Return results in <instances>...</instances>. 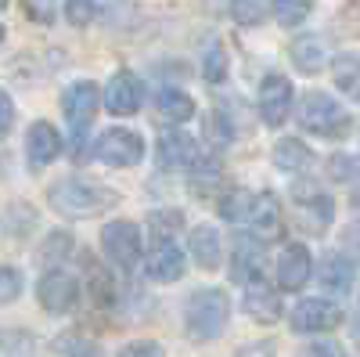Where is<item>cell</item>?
<instances>
[{"label":"cell","mask_w":360,"mask_h":357,"mask_svg":"<svg viewBox=\"0 0 360 357\" xmlns=\"http://www.w3.org/2000/svg\"><path fill=\"white\" fill-rule=\"evenodd\" d=\"M356 159H349V156H335L332 163H328V170H332V181H353L356 177Z\"/></svg>","instance_id":"8d00e7d4"},{"label":"cell","mask_w":360,"mask_h":357,"mask_svg":"<svg viewBox=\"0 0 360 357\" xmlns=\"http://www.w3.org/2000/svg\"><path fill=\"white\" fill-rule=\"evenodd\" d=\"M242 307H245V314H249L256 325H274V321H281V314H285L278 289L270 285V282H263V278H252V282L245 285Z\"/></svg>","instance_id":"9a60e30c"},{"label":"cell","mask_w":360,"mask_h":357,"mask_svg":"<svg viewBox=\"0 0 360 357\" xmlns=\"http://www.w3.org/2000/svg\"><path fill=\"white\" fill-rule=\"evenodd\" d=\"M115 357H166V350L155 339H130V343L119 346Z\"/></svg>","instance_id":"e575fe53"},{"label":"cell","mask_w":360,"mask_h":357,"mask_svg":"<svg viewBox=\"0 0 360 357\" xmlns=\"http://www.w3.org/2000/svg\"><path fill=\"white\" fill-rule=\"evenodd\" d=\"M188 271V256L180 249L173 238H155V246L148 249L144 256V275L159 282V285H169V282H180Z\"/></svg>","instance_id":"8fae6325"},{"label":"cell","mask_w":360,"mask_h":357,"mask_svg":"<svg viewBox=\"0 0 360 357\" xmlns=\"http://www.w3.org/2000/svg\"><path fill=\"white\" fill-rule=\"evenodd\" d=\"M349 206H353V213L360 217V184L353 188V195H349Z\"/></svg>","instance_id":"b9f144b4"},{"label":"cell","mask_w":360,"mask_h":357,"mask_svg":"<svg viewBox=\"0 0 360 357\" xmlns=\"http://www.w3.org/2000/svg\"><path fill=\"white\" fill-rule=\"evenodd\" d=\"M249 231H256L259 238H278L285 231V210H281V199L274 192H259L252 202V213H249Z\"/></svg>","instance_id":"ffe728a7"},{"label":"cell","mask_w":360,"mask_h":357,"mask_svg":"<svg viewBox=\"0 0 360 357\" xmlns=\"http://www.w3.org/2000/svg\"><path fill=\"white\" fill-rule=\"evenodd\" d=\"M105 101L101 94V87L94 80H76L69 91L62 94V112L69 119V127H72V141L76 148L83 144V134L90 130V123H94V115H98V105Z\"/></svg>","instance_id":"52a82bcc"},{"label":"cell","mask_w":360,"mask_h":357,"mask_svg":"<svg viewBox=\"0 0 360 357\" xmlns=\"http://www.w3.org/2000/svg\"><path fill=\"white\" fill-rule=\"evenodd\" d=\"M94 15H98V0H65V18H69V25L83 29V25L94 22Z\"/></svg>","instance_id":"d6a6232c"},{"label":"cell","mask_w":360,"mask_h":357,"mask_svg":"<svg viewBox=\"0 0 360 357\" xmlns=\"http://www.w3.org/2000/svg\"><path fill=\"white\" fill-rule=\"evenodd\" d=\"M292 65L303 73V76H317L324 73V65L332 62V51H328V40L317 37V33H303L292 40Z\"/></svg>","instance_id":"d6986e66"},{"label":"cell","mask_w":360,"mask_h":357,"mask_svg":"<svg viewBox=\"0 0 360 357\" xmlns=\"http://www.w3.org/2000/svg\"><path fill=\"white\" fill-rule=\"evenodd\" d=\"M266 238H259L256 231L238 234L231 246V278L238 285H249L252 278H263V263H266Z\"/></svg>","instance_id":"7c38bea8"},{"label":"cell","mask_w":360,"mask_h":357,"mask_svg":"<svg viewBox=\"0 0 360 357\" xmlns=\"http://www.w3.org/2000/svg\"><path fill=\"white\" fill-rule=\"evenodd\" d=\"M101 253L119 271H134L144 253V234L134 220H108L101 227Z\"/></svg>","instance_id":"277c9868"},{"label":"cell","mask_w":360,"mask_h":357,"mask_svg":"<svg viewBox=\"0 0 360 357\" xmlns=\"http://www.w3.org/2000/svg\"><path fill=\"white\" fill-rule=\"evenodd\" d=\"M332 76H335V87L349 101H360V51H346V54L332 58Z\"/></svg>","instance_id":"603a6c76"},{"label":"cell","mask_w":360,"mask_h":357,"mask_svg":"<svg viewBox=\"0 0 360 357\" xmlns=\"http://www.w3.org/2000/svg\"><path fill=\"white\" fill-rule=\"evenodd\" d=\"M155 152H159V163L169 166V170H191L205 156L198 148V141L191 134H184V130H162Z\"/></svg>","instance_id":"2e32d148"},{"label":"cell","mask_w":360,"mask_h":357,"mask_svg":"<svg viewBox=\"0 0 360 357\" xmlns=\"http://www.w3.org/2000/svg\"><path fill=\"white\" fill-rule=\"evenodd\" d=\"M47 199L54 206V213H62L69 220H86V217H98L105 206L115 202V192L94 184V181H83V177H62L47 188Z\"/></svg>","instance_id":"6da1fadb"},{"label":"cell","mask_w":360,"mask_h":357,"mask_svg":"<svg viewBox=\"0 0 360 357\" xmlns=\"http://www.w3.org/2000/svg\"><path fill=\"white\" fill-rule=\"evenodd\" d=\"M295 123L303 127L307 134H314V137L339 141V137H346L353 130V115L332 94L310 91V94H303V101H299V108H295Z\"/></svg>","instance_id":"3957f363"},{"label":"cell","mask_w":360,"mask_h":357,"mask_svg":"<svg viewBox=\"0 0 360 357\" xmlns=\"http://www.w3.org/2000/svg\"><path fill=\"white\" fill-rule=\"evenodd\" d=\"M37 300L47 314H69L79 303V282L62 267H47L37 282Z\"/></svg>","instance_id":"30bf717a"},{"label":"cell","mask_w":360,"mask_h":357,"mask_svg":"<svg viewBox=\"0 0 360 357\" xmlns=\"http://www.w3.org/2000/svg\"><path fill=\"white\" fill-rule=\"evenodd\" d=\"M317 282L324 292L332 296H346L356 282V260L349 253H328L317 260Z\"/></svg>","instance_id":"e0dca14e"},{"label":"cell","mask_w":360,"mask_h":357,"mask_svg":"<svg viewBox=\"0 0 360 357\" xmlns=\"http://www.w3.org/2000/svg\"><path fill=\"white\" fill-rule=\"evenodd\" d=\"M141 105H144V83H141V76L130 73V69H119L108 80V87H105V108L112 115H134V112H141Z\"/></svg>","instance_id":"5bb4252c"},{"label":"cell","mask_w":360,"mask_h":357,"mask_svg":"<svg viewBox=\"0 0 360 357\" xmlns=\"http://www.w3.org/2000/svg\"><path fill=\"white\" fill-rule=\"evenodd\" d=\"M188 253H191V260L202 267V271H217V267L224 263V238L217 234V227L198 224L188 234Z\"/></svg>","instance_id":"44dd1931"},{"label":"cell","mask_w":360,"mask_h":357,"mask_svg":"<svg viewBox=\"0 0 360 357\" xmlns=\"http://www.w3.org/2000/svg\"><path fill=\"white\" fill-rule=\"evenodd\" d=\"M202 76L209 83H220L227 76V51H224V44H209V51L202 54Z\"/></svg>","instance_id":"4dcf8cb0"},{"label":"cell","mask_w":360,"mask_h":357,"mask_svg":"<svg viewBox=\"0 0 360 357\" xmlns=\"http://www.w3.org/2000/svg\"><path fill=\"white\" fill-rule=\"evenodd\" d=\"M69 253H72V234L69 231H51L44 238V246L37 249V260L47 263V267H58V263H65Z\"/></svg>","instance_id":"4316f807"},{"label":"cell","mask_w":360,"mask_h":357,"mask_svg":"<svg viewBox=\"0 0 360 357\" xmlns=\"http://www.w3.org/2000/svg\"><path fill=\"white\" fill-rule=\"evenodd\" d=\"M342 253H349L356 263H360V220L342 227Z\"/></svg>","instance_id":"ab89813d"},{"label":"cell","mask_w":360,"mask_h":357,"mask_svg":"<svg viewBox=\"0 0 360 357\" xmlns=\"http://www.w3.org/2000/svg\"><path fill=\"white\" fill-rule=\"evenodd\" d=\"M270 8H274V18L278 25L285 29H295V25H303L314 11V0H270Z\"/></svg>","instance_id":"83f0119b"},{"label":"cell","mask_w":360,"mask_h":357,"mask_svg":"<svg viewBox=\"0 0 360 357\" xmlns=\"http://www.w3.org/2000/svg\"><path fill=\"white\" fill-rule=\"evenodd\" d=\"M303 357H346V350H342L339 343H332V339H317V343L307 346Z\"/></svg>","instance_id":"f35d334b"},{"label":"cell","mask_w":360,"mask_h":357,"mask_svg":"<svg viewBox=\"0 0 360 357\" xmlns=\"http://www.w3.org/2000/svg\"><path fill=\"white\" fill-rule=\"evenodd\" d=\"M11 123H15V105H11V94H0V130H11Z\"/></svg>","instance_id":"60d3db41"},{"label":"cell","mask_w":360,"mask_h":357,"mask_svg":"<svg viewBox=\"0 0 360 357\" xmlns=\"http://www.w3.org/2000/svg\"><path fill=\"white\" fill-rule=\"evenodd\" d=\"M188 173H191V192L195 195H209L224 181V163H220V156H202Z\"/></svg>","instance_id":"484cf974"},{"label":"cell","mask_w":360,"mask_h":357,"mask_svg":"<svg viewBox=\"0 0 360 357\" xmlns=\"http://www.w3.org/2000/svg\"><path fill=\"white\" fill-rule=\"evenodd\" d=\"M0 278H4V303H15V300H18V292H22V275L8 263L4 271H0Z\"/></svg>","instance_id":"74e56055"},{"label":"cell","mask_w":360,"mask_h":357,"mask_svg":"<svg viewBox=\"0 0 360 357\" xmlns=\"http://www.w3.org/2000/svg\"><path fill=\"white\" fill-rule=\"evenodd\" d=\"M356 339H360V325H356Z\"/></svg>","instance_id":"7bdbcfd3"},{"label":"cell","mask_w":360,"mask_h":357,"mask_svg":"<svg viewBox=\"0 0 360 357\" xmlns=\"http://www.w3.org/2000/svg\"><path fill=\"white\" fill-rule=\"evenodd\" d=\"M292 202H295V220L303 231H328L335 220V202L328 199L317 184H295L292 188Z\"/></svg>","instance_id":"9c48e42d"},{"label":"cell","mask_w":360,"mask_h":357,"mask_svg":"<svg viewBox=\"0 0 360 357\" xmlns=\"http://www.w3.org/2000/svg\"><path fill=\"white\" fill-rule=\"evenodd\" d=\"M231 321V300L224 289H195L184 303V329L195 343H213Z\"/></svg>","instance_id":"7a4b0ae2"},{"label":"cell","mask_w":360,"mask_h":357,"mask_svg":"<svg viewBox=\"0 0 360 357\" xmlns=\"http://www.w3.org/2000/svg\"><path fill=\"white\" fill-rule=\"evenodd\" d=\"M33 224H37V213L29 210V206L15 202L11 210H8V234H11V238H22V234H25L29 227H33Z\"/></svg>","instance_id":"836d02e7"},{"label":"cell","mask_w":360,"mask_h":357,"mask_svg":"<svg viewBox=\"0 0 360 357\" xmlns=\"http://www.w3.org/2000/svg\"><path fill=\"white\" fill-rule=\"evenodd\" d=\"M148 152V144L137 130L130 127H112L105 130L98 141H94V159L112 166V170H127V166H137Z\"/></svg>","instance_id":"8992f818"},{"label":"cell","mask_w":360,"mask_h":357,"mask_svg":"<svg viewBox=\"0 0 360 357\" xmlns=\"http://www.w3.org/2000/svg\"><path fill=\"white\" fill-rule=\"evenodd\" d=\"M342 321H346L342 303L328 300V296H307V300H299L288 314L292 332H299V336H324V332L339 329Z\"/></svg>","instance_id":"5b68a950"},{"label":"cell","mask_w":360,"mask_h":357,"mask_svg":"<svg viewBox=\"0 0 360 357\" xmlns=\"http://www.w3.org/2000/svg\"><path fill=\"white\" fill-rule=\"evenodd\" d=\"M205 141H209V148H227L231 141H234V127H231V119H224L220 112H209L205 115Z\"/></svg>","instance_id":"f546056e"},{"label":"cell","mask_w":360,"mask_h":357,"mask_svg":"<svg viewBox=\"0 0 360 357\" xmlns=\"http://www.w3.org/2000/svg\"><path fill=\"white\" fill-rule=\"evenodd\" d=\"M274 275H278V289L299 292V289L314 278V256H310V249H307L303 242H288V246L278 253Z\"/></svg>","instance_id":"4fadbf2b"},{"label":"cell","mask_w":360,"mask_h":357,"mask_svg":"<svg viewBox=\"0 0 360 357\" xmlns=\"http://www.w3.org/2000/svg\"><path fill=\"white\" fill-rule=\"evenodd\" d=\"M270 159H274V166L285 170V173H303L310 166V148L299 137H281L274 148H270Z\"/></svg>","instance_id":"cb8c5ba5"},{"label":"cell","mask_w":360,"mask_h":357,"mask_svg":"<svg viewBox=\"0 0 360 357\" xmlns=\"http://www.w3.org/2000/svg\"><path fill=\"white\" fill-rule=\"evenodd\" d=\"M58 156H62V134H58L47 119H37L25 134V159L33 170H44L51 166Z\"/></svg>","instance_id":"ac0fdd59"},{"label":"cell","mask_w":360,"mask_h":357,"mask_svg":"<svg viewBox=\"0 0 360 357\" xmlns=\"http://www.w3.org/2000/svg\"><path fill=\"white\" fill-rule=\"evenodd\" d=\"M54 4H58V0H22L25 15L33 18V22H40V25L54 22Z\"/></svg>","instance_id":"d590c367"},{"label":"cell","mask_w":360,"mask_h":357,"mask_svg":"<svg viewBox=\"0 0 360 357\" xmlns=\"http://www.w3.org/2000/svg\"><path fill=\"white\" fill-rule=\"evenodd\" d=\"M155 112H159V119L180 127V123H188V119H195L198 105L188 91H180V87H162V91L155 94Z\"/></svg>","instance_id":"7402d4cb"},{"label":"cell","mask_w":360,"mask_h":357,"mask_svg":"<svg viewBox=\"0 0 360 357\" xmlns=\"http://www.w3.org/2000/svg\"><path fill=\"white\" fill-rule=\"evenodd\" d=\"M180 227H184V217H180L176 210H155L152 217H148V231H152L155 238H173Z\"/></svg>","instance_id":"1f68e13d"},{"label":"cell","mask_w":360,"mask_h":357,"mask_svg":"<svg viewBox=\"0 0 360 357\" xmlns=\"http://www.w3.org/2000/svg\"><path fill=\"white\" fill-rule=\"evenodd\" d=\"M295 108V87L281 73H266L259 80V119L266 127H285Z\"/></svg>","instance_id":"ba28073f"},{"label":"cell","mask_w":360,"mask_h":357,"mask_svg":"<svg viewBox=\"0 0 360 357\" xmlns=\"http://www.w3.org/2000/svg\"><path fill=\"white\" fill-rule=\"evenodd\" d=\"M270 11H274L270 0H231V18L238 25H259V22H266Z\"/></svg>","instance_id":"f1b7e54d"},{"label":"cell","mask_w":360,"mask_h":357,"mask_svg":"<svg viewBox=\"0 0 360 357\" xmlns=\"http://www.w3.org/2000/svg\"><path fill=\"white\" fill-rule=\"evenodd\" d=\"M252 202L256 195L249 188H227L220 195V206H217V213L227 220V224H249V213H252Z\"/></svg>","instance_id":"d4e9b609"}]
</instances>
